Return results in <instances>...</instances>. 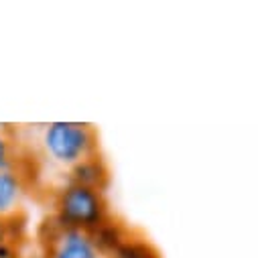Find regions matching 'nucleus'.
Instances as JSON below:
<instances>
[{"mask_svg":"<svg viewBox=\"0 0 258 258\" xmlns=\"http://www.w3.org/2000/svg\"><path fill=\"white\" fill-rule=\"evenodd\" d=\"M7 240H11V238H9V220L0 218V244L7 242Z\"/></svg>","mask_w":258,"mask_h":258,"instance_id":"nucleus-9","label":"nucleus"},{"mask_svg":"<svg viewBox=\"0 0 258 258\" xmlns=\"http://www.w3.org/2000/svg\"><path fill=\"white\" fill-rule=\"evenodd\" d=\"M43 147L55 163L72 169L98 153V135L90 124L51 122L43 133Z\"/></svg>","mask_w":258,"mask_h":258,"instance_id":"nucleus-2","label":"nucleus"},{"mask_svg":"<svg viewBox=\"0 0 258 258\" xmlns=\"http://www.w3.org/2000/svg\"><path fill=\"white\" fill-rule=\"evenodd\" d=\"M15 167V149L13 141L9 139L7 131L0 128V171L3 169H13Z\"/></svg>","mask_w":258,"mask_h":258,"instance_id":"nucleus-8","label":"nucleus"},{"mask_svg":"<svg viewBox=\"0 0 258 258\" xmlns=\"http://www.w3.org/2000/svg\"><path fill=\"white\" fill-rule=\"evenodd\" d=\"M70 183L104 193L110 183V169H108L106 161L96 153L70 169Z\"/></svg>","mask_w":258,"mask_h":258,"instance_id":"nucleus-6","label":"nucleus"},{"mask_svg":"<svg viewBox=\"0 0 258 258\" xmlns=\"http://www.w3.org/2000/svg\"><path fill=\"white\" fill-rule=\"evenodd\" d=\"M112 258H163V256L151 240H147L143 234L135 232L118 248V252Z\"/></svg>","mask_w":258,"mask_h":258,"instance_id":"nucleus-7","label":"nucleus"},{"mask_svg":"<svg viewBox=\"0 0 258 258\" xmlns=\"http://www.w3.org/2000/svg\"><path fill=\"white\" fill-rule=\"evenodd\" d=\"M25 189V179L15 167L0 171V218L3 220H13L19 216Z\"/></svg>","mask_w":258,"mask_h":258,"instance_id":"nucleus-5","label":"nucleus"},{"mask_svg":"<svg viewBox=\"0 0 258 258\" xmlns=\"http://www.w3.org/2000/svg\"><path fill=\"white\" fill-rule=\"evenodd\" d=\"M55 222V218H53ZM49 256L47 258H104L96 248L90 232L63 228L57 222L49 234Z\"/></svg>","mask_w":258,"mask_h":258,"instance_id":"nucleus-3","label":"nucleus"},{"mask_svg":"<svg viewBox=\"0 0 258 258\" xmlns=\"http://www.w3.org/2000/svg\"><path fill=\"white\" fill-rule=\"evenodd\" d=\"M133 234H135L133 228H128L124 222H120V220L114 218L112 214H110L102 224H98V226L90 232V236H92L96 248L100 250V254H102L104 258H112V256L118 252V248H120L128 238H131Z\"/></svg>","mask_w":258,"mask_h":258,"instance_id":"nucleus-4","label":"nucleus"},{"mask_svg":"<svg viewBox=\"0 0 258 258\" xmlns=\"http://www.w3.org/2000/svg\"><path fill=\"white\" fill-rule=\"evenodd\" d=\"M108 216L110 208L102 191L68 183L55 196V222L63 228L92 232Z\"/></svg>","mask_w":258,"mask_h":258,"instance_id":"nucleus-1","label":"nucleus"}]
</instances>
